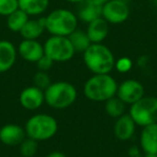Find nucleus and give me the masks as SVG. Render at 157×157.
I'll return each mask as SVG.
<instances>
[{
    "instance_id": "nucleus-11",
    "label": "nucleus",
    "mask_w": 157,
    "mask_h": 157,
    "mask_svg": "<svg viewBox=\"0 0 157 157\" xmlns=\"http://www.w3.org/2000/svg\"><path fill=\"white\" fill-rule=\"evenodd\" d=\"M25 128L16 124H6L0 128V142L8 146L20 145L26 138Z\"/></svg>"
},
{
    "instance_id": "nucleus-12",
    "label": "nucleus",
    "mask_w": 157,
    "mask_h": 157,
    "mask_svg": "<svg viewBox=\"0 0 157 157\" xmlns=\"http://www.w3.org/2000/svg\"><path fill=\"white\" fill-rule=\"evenodd\" d=\"M17 52L24 60L37 63L44 55V48L43 44L40 43L38 40L23 39V41L18 44Z\"/></svg>"
},
{
    "instance_id": "nucleus-1",
    "label": "nucleus",
    "mask_w": 157,
    "mask_h": 157,
    "mask_svg": "<svg viewBox=\"0 0 157 157\" xmlns=\"http://www.w3.org/2000/svg\"><path fill=\"white\" fill-rule=\"evenodd\" d=\"M86 68L94 74H109L115 68V57L112 51L102 43H92L83 53Z\"/></svg>"
},
{
    "instance_id": "nucleus-31",
    "label": "nucleus",
    "mask_w": 157,
    "mask_h": 157,
    "mask_svg": "<svg viewBox=\"0 0 157 157\" xmlns=\"http://www.w3.org/2000/svg\"><path fill=\"white\" fill-rule=\"evenodd\" d=\"M143 157H157L156 154H145Z\"/></svg>"
},
{
    "instance_id": "nucleus-23",
    "label": "nucleus",
    "mask_w": 157,
    "mask_h": 157,
    "mask_svg": "<svg viewBox=\"0 0 157 157\" xmlns=\"http://www.w3.org/2000/svg\"><path fill=\"white\" fill-rule=\"evenodd\" d=\"M38 152V141L26 137L20 144V153L23 157H33Z\"/></svg>"
},
{
    "instance_id": "nucleus-24",
    "label": "nucleus",
    "mask_w": 157,
    "mask_h": 157,
    "mask_svg": "<svg viewBox=\"0 0 157 157\" xmlns=\"http://www.w3.org/2000/svg\"><path fill=\"white\" fill-rule=\"evenodd\" d=\"M33 86H36V87L40 88L42 90H45L52 84V80H51L48 72L40 71V70L37 73H35V75L33 78Z\"/></svg>"
},
{
    "instance_id": "nucleus-33",
    "label": "nucleus",
    "mask_w": 157,
    "mask_h": 157,
    "mask_svg": "<svg viewBox=\"0 0 157 157\" xmlns=\"http://www.w3.org/2000/svg\"><path fill=\"white\" fill-rule=\"evenodd\" d=\"M156 155H157V154H156Z\"/></svg>"
},
{
    "instance_id": "nucleus-19",
    "label": "nucleus",
    "mask_w": 157,
    "mask_h": 157,
    "mask_svg": "<svg viewBox=\"0 0 157 157\" xmlns=\"http://www.w3.org/2000/svg\"><path fill=\"white\" fill-rule=\"evenodd\" d=\"M50 0H18V8L29 16H39L48 10Z\"/></svg>"
},
{
    "instance_id": "nucleus-13",
    "label": "nucleus",
    "mask_w": 157,
    "mask_h": 157,
    "mask_svg": "<svg viewBox=\"0 0 157 157\" xmlns=\"http://www.w3.org/2000/svg\"><path fill=\"white\" fill-rule=\"evenodd\" d=\"M136 123L129 114H123L116 118L113 131L120 141H128L133 137L136 131Z\"/></svg>"
},
{
    "instance_id": "nucleus-20",
    "label": "nucleus",
    "mask_w": 157,
    "mask_h": 157,
    "mask_svg": "<svg viewBox=\"0 0 157 157\" xmlns=\"http://www.w3.org/2000/svg\"><path fill=\"white\" fill-rule=\"evenodd\" d=\"M68 38H69V40H70V42H71L75 53L78 52L83 54L88 48V46L92 44V42H90L86 31H83L78 28H76L71 35L68 36Z\"/></svg>"
},
{
    "instance_id": "nucleus-2",
    "label": "nucleus",
    "mask_w": 157,
    "mask_h": 157,
    "mask_svg": "<svg viewBox=\"0 0 157 157\" xmlns=\"http://www.w3.org/2000/svg\"><path fill=\"white\" fill-rule=\"evenodd\" d=\"M117 83L111 74H94L85 82L83 87L84 96L90 101L105 102L116 96Z\"/></svg>"
},
{
    "instance_id": "nucleus-28",
    "label": "nucleus",
    "mask_w": 157,
    "mask_h": 157,
    "mask_svg": "<svg viewBox=\"0 0 157 157\" xmlns=\"http://www.w3.org/2000/svg\"><path fill=\"white\" fill-rule=\"evenodd\" d=\"M46 157H66V155L63 154V153H61V152H58V151H56V152H52V153H50V154H48Z\"/></svg>"
},
{
    "instance_id": "nucleus-6",
    "label": "nucleus",
    "mask_w": 157,
    "mask_h": 157,
    "mask_svg": "<svg viewBox=\"0 0 157 157\" xmlns=\"http://www.w3.org/2000/svg\"><path fill=\"white\" fill-rule=\"evenodd\" d=\"M129 115L140 127L157 123V97L143 96L130 105Z\"/></svg>"
},
{
    "instance_id": "nucleus-5",
    "label": "nucleus",
    "mask_w": 157,
    "mask_h": 157,
    "mask_svg": "<svg viewBox=\"0 0 157 157\" xmlns=\"http://www.w3.org/2000/svg\"><path fill=\"white\" fill-rule=\"evenodd\" d=\"M24 128L27 137L38 142L46 141L56 135L58 123L50 114L39 113L28 118Z\"/></svg>"
},
{
    "instance_id": "nucleus-10",
    "label": "nucleus",
    "mask_w": 157,
    "mask_h": 157,
    "mask_svg": "<svg viewBox=\"0 0 157 157\" xmlns=\"http://www.w3.org/2000/svg\"><path fill=\"white\" fill-rule=\"evenodd\" d=\"M20 103L24 109L29 111H35L42 107L44 101V90L36 87V86H28L24 88L20 94Z\"/></svg>"
},
{
    "instance_id": "nucleus-3",
    "label": "nucleus",
    "mask_w": 157,
    "mask_h": 157,
    "mask_svg": "<svg viewBox=\"0 0 157 157\" xmlns=\"http://www.w3.org/2000/svg\"><path fill=\"white\" fill-rule=\"evenodd\" d=\"M78 92L73 84L67 81L52 82L44 90V101L55 110H65L76 100Z\"/></svg>"
},
{
    "instance_id": "nucleus-9",
    "label": "nucleus",
    "mask_w": 157,
    "mask_h": 157,
    "mask_svg": "<svg viewBox=\"0 0 157 157\" xmlns=\"http://www.w3.org/2000/svg\"><path fill=\"white\" fill-rule=\"evenodd\" d=\"M116 96L125 105H131L144 96V87L135 78H128L117 86Z\"/></svg>"
},
{
    "instance_id": "nucleus-25",
    "label": "nucleus",
    "mask_w": 157,
    "mask_h": 157,
    "mask_svg": "<svg viewBox=\"0 0 157 157\" xmlns=\"http://www.w3.org/2000/svg\"><path fill=\"white\" fill-rule=\"evenodd\" d=\"M18 9V0H0V15L9 16Z\"/></svg>"
},
{
    "instance_id": "nucleus-26",
    "label": "nucleus",
    "mask_w": 157,
    "mask_h": 157,
    "mask_svg": "<svg viewBox=\"0 0 157 157\" xmlns=\"http://www.w3.org/2000/svg\"><path fill=\"white\" fill-rule=\"evenodd\" d=\"M36 63H37L38 70H40V71L48 72V70H50L51 68L53 67V65H54V61H53L52 59L50 58V57L46 56V55L44 54L43 56H42L41 58H40Z\"/></svg>"
},
{
    "instance_id": "nucleus-32",
    "label": "nucleus",
    "mask_w": 157,
    "mask_h": 157,
    "mask_svg": "<svg viewBox=\"0 0 157 157\" xmlns=\"http://www.w3.org/2000/svg\"><path fill=\"white\" fill-rule=\"evenodd\" d=\"M154 1H156V2H157V0H154Z\"/></svg>"
},
{
    "instance_id": "nucleus-18",
    "label": "nucleus",
    "mask_w": 157,
    "mask_h": 157,
    "mask_svg": "<svg viewBox=\"0 0 157 157\" xmlns=\"http://www.w3.org/2000/svg\"><path fill=\"white\" fill-rule=\"evenodd\" d=\"M45 29V16L38 18H29L23 29L21 30V36L23 39L37 40L42 36Z\"/></svg>"
},
{
    "instance_id": "nucleus-17",
    "label": "nucleus",
    "mask_w": 157,
    "mask_h": 157,
    "mask_svg": "<svg viewBox=\"0 0 157 157\" xmlns=\"http://www.w3.org/2000/svg\"><path fill=\"white\" fill-rule=\"evenodd\" d=\"M109 23L101 16L88 23L86 33L92 43H102L109 35Z\"/></svg>"
},
{
    "instance_id": "nucleus-4",
    "label": "nucleus",
    "mask_w": 157,
    "mask_h": 157,
    "mask_svg": "<svg viewBox=\"0 0 157 157\" xmlns=\"http://www.w3.org/2000/svg\"><path fill=\"white\" fill-rule=\"evenodd\" d=\"M78 23L76 14L63 8L53 10L45 16V29L51 36L68 37L78 28Z\"/></svg>"
},
{
    "instance_id": "nucleus-29",
    "label": "nucleus",
    "mask_w": 157,
    "mask_h": 157,
    "mask_svg": "<svg viewBox=\"0 0 157 157\" xmlns=\"http://www.w3.org/2000/svg\"><path fill=\"white\" fill-rule=\"evenodd\" d=\"M93 1H94L96 5H98L99 7H103V6H105L108 1H110V0H93Z\"/></svg>"
},
{
    "instance_id": "nucleus-27",
    "label": "nucleus",
    "mask_w": 157,
    "mask_h": 157,
    "mask_svg": "<svg viewBox=\"0 0 157 157\" xmlns=\"http://www.w3.org/2000/svg\"><path fill=\"white\" fill-rule=\"evenodd\" d=\"M131 67H132V63L127 57H123L117 61H115V69L120 72H128L131 69Z\"/></svg>"
},
{
    "instance_id": "nucleus-8",
    "label": "nucleus",
    "mask_w": 157,
    "mask_h": 157,
    "mask_svg": "<svg viewBox=\"0 0 157 157\" xmlns=\"http://www.w3.org/2000/svg\"><path fill=\"white\" fill-rule=\"evenodd\" d=\"M130 15L127 0H110L102 7V17L109 24L118 25L126 22Z\"/></svg>"
},
{
    "instance_id": "nucleus-22",
    "label": "nucleus",
    "mask_w": 157,
    "mask_h": 157,
    "mask_svg": "<svg viewBox=\"0 0 157 157\" xmlns=\"http://www.w3.org/2000/svg\"><path fill=\"white\" fill-rule=\"evenodd\" d=\"M125 103L118 98L117 96H114L112 98L108 99L105 101V113L110 116V117L117 118L121 115H123L125 112Z\"/></svg>"
},
{
    "instance_id": "nucleus-30",
    "label": "nucleus",
    "mask_w": 157,
    "mask_h": 157,
    "mask_svg": "<svg viewBox=\"0 0 157 157\" xmlns=\"http://www.w3.org/2000/svg\"><path fill=\"white\" fill-rule=\"evenodd\" d=\"M65 1L70 2V3H75V5H78V3L82 2V1H84V0H65Z\"/></svg>"
},
{
    "instance_id": "nucleus-14",
    "label": "nucleus",
    "mask_w": 157,
    "mask_h": 157,
    "mask_svg": "<svg viewBox=\"0 0 157 157\" xmlns=\"http://www.w3.org/2000/svg\"><path fill=\"white\" fill-rule=\"evenodd\" d=\"M16 57L15 45L8 40H0V73L9 71L15 63Z\"/></svg>"
},
{
    "instance_id": "nucleus-7",
    "label": "nucleus",
    "mask_w": 157,
    "mask_h": 157,
    "mask_svg": "<svg viewBox=\"0 0 157 157\" xmlns=\"http://www.w3.org/2000/svg\"><path fill=\"white\" fill-rule=\"evenodd\" d=\"M44 54L54 63H65L73 58L75 51L68 37L51 36L43 44Z\"/></svg>"
},
{
    "instance_id": "nucleus-15",
    "label": "nucleus",
    "mask_w": 157,
    "mask_h": 157,
    "mask_svg": "<svg viewBox=\"0 0 157 157\" xmlns=\"http://www.w3.org/2000/svg\"><path fill=\"white\" fill-rule=\"evenodd\" d=\"M140 146L144 154H157V123L142 127Z\"/></svg>"
},
{
    "instance_id": "nucleus-16",
    "label": "nucleus",
    "mask_w": 157,
    "mask_h": 157,
    "mask_svg": "<svg viewBox=\"0 0 157 157\" xmlns=\"http://www.w3.org/2000/svg\"><path fill=\"white\" fill-rule=\"evenodd\" d=\"M75 14L78 20L88 24V23L101 17L102 7H99L93 0H84L82 2L78 3V9H76Z\"/></svg>"
},
{
    "instance_id": "nucleus-21",
    "label": "nucleus",
    "mask_w": 157,
    "mask_h": 157,
    "mask_svg": "<svg viewBox=\"0 0 157 157\" xmlns=\"http://www.w3.org/2000/svg\"><path fill=\"white\" fill-rule=\"evenodd\" d=\"M29 20V15L18 8L16 11L7 16V27L13 33H21L23 27Z\"/></svg>"
}]
</instances>
